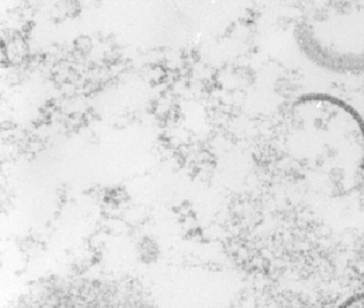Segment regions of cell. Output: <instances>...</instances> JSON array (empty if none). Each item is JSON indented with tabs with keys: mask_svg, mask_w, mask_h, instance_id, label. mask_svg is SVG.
Here are the masks:
<instances>
[{
	"mask_svg": "<svg viewBox=\"0 0 364 308\" xmlns=\"http://www.w3.org/2000/svg\"><path fill=\"white\" fill-rule=\"evenodd\" d=\"M295 38L317 66L341 74L364 73V2L314 8L299 20Z\"/></svg>",
	"mask_w": 364,
	"mask_h": 308,
	"instance_id": "cell-1",
	"label": "cell"
},
{
	"mask_svg": "<svg viewBox=\"0 0 364 308\" xmlns=\"http://www.w3.org/2000/svg\"><path fill=\"white\" fill-rule=\"evenodd\" d=\"M339 308H364V292L346 300L344 303L339 306Z\"/></svg>",
	"mask_w": 364,
	"mask_h": 308,
	"instance_id": "cell-2",
	"label": "cell"
}]
</instances>
